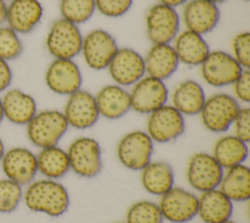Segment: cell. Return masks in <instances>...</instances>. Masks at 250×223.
<instances>
[{"label":"cell","mask_w":250,"mask_h":223,"mask_svg":"<svg viewBox=\"0 0 250 223\" xmlns=\"http://www.w3.org/2000/svg\"><path fill=\"white\" fill-rule=\"evenodd\" d=\"M22 198L28 209L52 217L64 214L70 203L66 188L57 180L48 178L30 182Z\"/></svg>","instance_id":"6da1fadb"},{"label":"cell","mask_w":250,"mask_h":223,"mask_svg":"<svg viewBox=\"0 0 250 223\" xmlns=\"http://www.w3.org/2000/svg\"><path fill=\"white\" fill-rule=\"evenodd\" d=\"M68 123L59 110L37 112L26 124L28 140L40 149L57 146L68 129Z\"/></svg>","instance_id":"7a4b0ae2"},{"label":"cell","mask_w":250,"mask_h":223,"mask_svg":"<svg viewBox=\"0 0 250 223\" xmlns=\"http://www.w3.org/2000/svg\"><path fill=\"white\" fill-rule=\"evenodd\" d=\"M83 35L79 25L62 18L54 21L47 32L45 46L54 59H74L81 52Z\"/></svg>","instance_id":"3957f363"},{"label":"cell","mask_w":250,"mask_h":223,"mask_svg":"<svg viewBox=\"0 0 250 223\" xmlns=\"http://www.w3.org/2000/svg\"><path fill=\"white\" fill-rule=\"evenodd\" d=\"M69 168L83 178H94L103 168L102 149L92 137L82 136L74 139L66 150Z\"/></svg>","instance_id":"277c9868"},{"label":"cell","mask_w":250,"mask_h":223,"mask_svg":"<svg viewBox=\"0 0 250 223\" xmlns=\"http://www.w3.org/2000/svg\"><path fill=\"white\" fill-rule=\"evenodd\" d=\"M240 109L238 101L227 93H216L206 98L199 112L203 126L213 133L228 131Z\"/></svg>","instance_id":"5b68a950"},{"label":"cell","mask_w":250,"mask_h":223,"mask_svg":"<svg viewBox=\"0 0 250 223\" xmlns=\"http://www.w3.org/2000/svg\"><path fill=\"white\" fill-rule=\"evenodd\" d=\"M145 24L152 44H172L180 32L181 17L176 8L158 2L147 10Z\"/></svg>","instance_id":"8992f818"},{"label":"cell","mask_w":250,"mask_h":223,"mask_svg":"<svg viewBox=\"0 0 250 223\" xmlns=\"http://www.w3.org/2000/svg\"><path fill=\"white\" fill-rule=\"evenodd\" d=\"M154 142L146 131L133 130L119 140L116 155L120 163L135 171H141L151 161Z\"/></svg>","instance_id":"52a82bcc"},{"label":"cell","mask_w":250,"mask_h":223,"mask_svg":"<svg viewBox=\"0 0 250 223\" xmlns=\"http://www.w3.org/2000/svg\"><path fill=\"white\" fill-rule=\"evenodd\" d=\"M199 67L203 80L213 87L231 85L241 71L246 69L242 68L230 53L223 50L210 51Z\"/></svg>","instance_id":"ba28073f"},{"label":"cell","mask_w":250,"mask_h":223,"mask_svg":"<svg viewBox=\"0 0 250 223\" xmlns=\"http://www.w3.org/2000/svg\"><path fill=\"white\" fill-rule=\"evenodd\" d=\"M147 115L146 132L154 143L175 141L185 132V115L172 105L166 104Z\"/></svg>","instance_id":"9c48e42d"},{"label":"cell","mask_w":250,"mask_h":223,"mask_svg":"<svg viewBox=\"0 0 250 223\" xmlns=\"http://www.w3.org/2000/svg\"><path fill=\"white\" fill-rule=\"evenodd\" d=\"M118 48L111 33L103 28H96L83 36L80 54L90 68L102 70L107 68Z\"/></svg>","instance_id":"30bf717a"},{"label":"cell","mask_w":250,"mask_h":223,"mask_svg":"<svg viewBox=\"0 0 250 223\" xmlns=\"http://www.w3.org/2000/svg\"><path fill=\"white\" fill-rule=\"evenodd\" d=\"M224 174V168L211 154L198 152L188 162L187 180L189 186L200 193L217 189Z\"/></svg>","instance_id":"8fae6325"},{"label":"cell","mask_w":250,"mask_h":223,"mask_svg":"<svg viewBox=\"0 0 250 223\" xmlns=\"http://www.w3.org/2000/svg\"><path fill=\"white\" fill-rule=\"evenodd\" d=\"M130 94L131 110L149 114L167 104L169 91L163 80L145 75L133 86Z\"/></svg>","instance_id":"7c38bea8"},{"label":"cell","mask_w":250,"mask_h":223,"mask_svg":"<svg viewBox=\"0 0 250 223\" xmlns=\"http://www.w3.org/2000/svg\"><path fill=\"white\" fill-rule=\"evenodd\" d=\"M82 73L72 59H54L46 68L45 83L55 94L69 96L81 89Z\"/></svg>","instance_id":"4fadbf2b"},{"label":"cell","mask_w":250,"mask_h":223,"mask_svg":"<svg viewBox=\"0 0 250 223\" xmlns=\"http://www.w3.org/2000/svg\"><path fill=\"white\" fill-rule=\"evenodd\" d=\"M198 197L184 188L173 187L160 197L158 205L164 219L172 223H187L197 215Z\"/></svg>","instance_id":"5bb4252c"},{"label":"cell","mask_w":250,"mask_h":223,"mask_svg":"<svg viewBox=\"0 0 250 223\" xmlns=\"http://www.w3.org/2000/svg\"><path fill=\"white\" fill-rule=\"evenodd\" d=\"M106 69L114 83L122 87L133 86L146 75L144 57L129 47L118 48Z\"/></svg>","instance_id":"9a60e30c"},{"label":"cell","mask_w":250,"mask_h":223,"mask_svg":"<svg viewBox=\"0 0 250 223\" xmlns=\"http://www.w3.org/2000/svg\"><path fill=\"white\" fill-rule=\"evenodd\" d=\"M62 113L68 126L80 130L93 127L100 118L95 95L84 89L68 96Z\"/></svg>","instance_id":"2e32d148"},{"label":"cell","mask_w":250,"mask_h":223,"mask_svg":"<svg viewBox=\"0 0 250 223\" xmlns=\"http://www.w3.org/2000/svg\"><path fill=\"white\" fill-rule=\"evenodd\" d=\"M0 161L7 178L21 186L32 182L38 172L36 155L24 147H14L5 151Z\"/></svg>","instance_id":"e0dca14e"},{"label":"cell","mask_w":250,"mask_h":223,"mask_svg":"<svg viewBox=\"0 0 250 223\" xmlns=\"http://www.w3.org/2000/svg\"><path fill=\"white\" fill-rule=\"evenodd\" d=\"M44 8L39 0H11L7 2L5 23L20 35L32 32L41 22Z\"/></svg>","instance_id":"ac0fdd59"},{"label":"cell","mask_w":250,"mask_h":223,"mask_svg":"<svg viewBox=\"0 0 250 223\" xmlns=\"http://www.w3.org/2000/svg\"><path fill=\"white\" fill-rule=\"evenodd\" d=\"M220 17L217 4L206 0H188L183 7L181 22L186 29L205 35L218 25Z\"/></svg>","instance_id":"d6986e66"},{"label":"cell","mask_w":250,"mask_h":223,"mask_svg":"<svg viewBox=\"0 0 250 223\" xmlns=\"http://www.w3.org/2000/svg\"><path fill=\"white\" fill-rule=\"evenodd\" d=\"M1 103L4 118L16 125H26L38 112L35 99L18 88L7 89Z\"/></svg>","instance_id":"ffe728a7"},{"label":"cell","mask_w":250,"mask_h":223,"mask_svg":"<svg viewBox=\"0 0 250 223\" xmlns=\"http://www.w3.org/2000/svg\"><path fill=\"white\" fill-rule=\"evenodd\" d=\"M100 116L106 119H118L131 110L129 91L117 84H107L95 95Z\"/></svg>","instance_id":"44dd1931"},{"label":"cell","mask_w":250,"mask_h":223,"mask_svg":"<svg viewBox=\"0 0 250 223\" xmlns=\"http://www.w3.org/2000/svg\"><path fill=\"white\" fill-rule=\"evenodd\" d=\"M146 75L165 81L179 67V59L172 44H152L144 57Z\"/></svg>","instance_id":"7402d4cb"},{"label":"cell","mask_w":250,"mask_h":223,"mask_svg":"<svg viewBox=\"0 0 250 223\" xmlns=\"http://www.w3.org/2000/svg\"><path fill=\"white\" fill-rule=\"evenodd\" d=\"M172 46L180 64L187 66H200L211 51L204 35L188 29L178 33Z\"/></svg>","instance_id":"603a6c76"},{"label":"cell","mask_w":250,"mask_h":223,"mask_svg":"<svg viewBox=\"0 0 250 223\" xmlns=\"http://www.w3.org/2000/svg\"><path fill=\"white\" fill-rule=\"evenodd\" d=\"M232 201L219 189L201 193L198 197L197 215L204 223H222L230 219Z\"/></svg>","instance_id":"cb8c5ba5"},{"label":"cell","mask_w":250,"mask_h":223,"mask_svg":"<svg viewBox=\"0 0 250 223\" xmlns=\"http://www.w3.org/2000/svg\"><path fill=\"white\" fill-rule=\"evenodd\" d=\"M206 98L201 84L193 79L180 82L171 96L172 106L183 115L189 116L199 114Z\"/></svg>","instance_id":"d4e9b609"},{"label":"cell","mask_w":250,"mask_h":223,"mask_svg":"<svg viewBox=\"0 0 250 223\" xmlns=\"http://www.w3.org/2000/svg\"><path fill=\"white\" fill-rule=\"evenodd\" d=\"M174 171L164 160L150 161L141 170L143 188L150 195L161 197L174 187Z\"/></svg>","instance_id":"484cf974"},{"label":"cell","mask_w":250,"mask_h":223,"mask_svg":"<svg viewBox=\"0 0 250 223\" xmlns=\"http://www.w3.org/2000/svg\"><path fill=\"white\" fill-rule=\"evenodd\" d=\"M232 202L246 201L250 198V169L239 164L226 169L218 187Z\"/></svg>","instance_id":"4316f807"},{"label":"cell","mask_w":250,"mask_h":223,"mask_svg":"<svg viewBox=\"0 0 250 223\" xmlns=\"http://www.w3.org/2000/svg\"><path fill=\"white\" fill-rule=\"evenodd\" d=\"M248 143L232 134L220 137L215 142L211 155L224 169H228L242 164L248 157Z\"/></svg>","instance_id":"83f0119b"},{"label":"cell","mask_w":250,"mask_h":223,"mask_svg":"<svg viewBox=\"0 0 250 223\" xmlns=\"http://www.w3.org/2000/svg\"><path fill=\"white\" fill-rule=\"evenodd\" d=\"M36 159L38 171L48 179H60L70 170L66 151L58 145L41 149Z\"/></svg>","instance_id":"f1b7e54d"},{"label":"cell","mask_w":250,"mask_h":223,"mask_svg":"<svg viewBox=\"0 0 250 223\" xmlns=\"http://www.w3.org/2000/svg\"><path fill=\"white\" fill-rule=\"evenodd\" d=\"M95 11V0H61L60 2L61 18L77 25L88 22Z\"/></svg>","instance_id":"f546056e"},{"label":"cell","mask_w":250,"mask_h":223,"mask_svg":"<svg viewBox=\"0 0 250 223\" xmlns=\"http://www.w3.org/2000/svg\"><path fill=\"white\" fill-rule=\"evenodd\" d=\"M163 220L158 203L148 200L135 201L126 212V223H163Z\"/></svg>","instance_id":"4dcf8cb0"},{"label":"cell","mask_w":250,"mask_h":223,"mask_svg":"<svg viewBox=\"0 0 250 223\" xmlns=\"http://www.w3.org/2000/svg\"><path fill=\"white\" fill-rule=\"evenodd\" d=\"M22 51L21 35L6 23L0 24V58L10 63L20 58Z\"/></svg>","instance_id":"1f68e13d"},{"label":"cell","mask_w":250,"mask_h":223,"mask_svg":"<svg viewBox=\"0 0 250 223\" xmlns=\"http://www.w3.org/2000/svg\"><path fill=\"white\" fill-rule=\"evenodd\" d=\"M21 186L17 182L6 178L0 180V213L14 211L22 198Z\"/></svg>","instance_id":"d6a6232c"},{"label":"cell","mask_w":250,"mask_h":223,"mask_svg":"<svg viewBox=\"0 0 250 223\" xmlns=\"http://www.w3.org/2000/svg\"><path fill=\"white\" fill-rule=\"evenodd\" d=\"M231 55L242 68L250 67V33L240 31L236 33L231 41Z\"/></svg>","instance_id":"836d02e7"},{"label":"cell","mask_w":250,"mask_h":223,"mask_svg":"<svg viewBox=\"0 0 250 223\" xmlns=\"http://www.w3.org/2000/svg\"><path fill=\"white\" fill-rule=\"evenodd\" d=\"M134 0H95L96 10L107 18L124 16L132 7Z\"/></svg>","instance_id":"e575fe53"},{"label":"cell","mask_w":250,"mask_h":223,"mask_svg":"<svg viewBox=\"0 0 250 223\" xmlns=\"http://www.w3.org/2000/svg\"><path fill=\"white\" fill-rule=\"evenodd\" d=\"M231 127L234 136L245 143L250 142V109L248 107H240Z\"/></svg>","instance_id":"d590c367"},{"label":"cell","mask_w":250,"mask_h":223,"mask_svg":"<svg viewBox=\"0 0 250 223\" xmlns=\"http://www.w3.org/2000/svg\"><path fill=\"white\" fill-rule=\"evenodd\" d=\"M231 85L233 97L238 102L248 104L250 102V70L243 69Z\"/></svg>","instance_id":"8d00e7d4"},{"label":"cell","mask_w":250,"mask_h":223,"mask_svg":"<svg viewBox=\"0 0 250 223\" xmlns=\"http://www.w3.org/2000/svg\"><path fill=\"white\" fill-rule=\"evenodd\" d=\"M13 81V70L10 63L0 58V93L10 88Z\"/></svg>","instance_id":"74e56055"},{"label":"cell","mask_w":250,"mask_h":223,"mask_svg":"<svg viewBox=\"0 0 250 223\" xmlns=\"http://www.w3.org/2000/svg\"><path fill=\"white\" fill-rule=\"evenodd\" d=\"M188 0H158L159 3H162L164 5L173 7V8H177L180 6H184Z\"/></svg>","instance_id":"f35d334b"},{"label":"cell","mask_w":250,"mask_h":223,"mask_svg":"<svg viewBox=\"0 0 250 223\" xmlns=\"http://www.w3.org/2000/svg\"><path fill=\"white\" fill-rule=\"evenodd\" d=\"M7 11V2L5 0H0V24L5 23Z\"/></svg>","instance_id":"ab89813d"},{"label":"cell","mask_w":250,"mask_h":223,"mask_svg":"<svg viewBox=\"0 0 250 223\" xmlns=\"http://www.w3.org/2000/svg\"><path fill=\"white\" fill-rule=\"evenodd\" d=\"M4 153H5V145H4L3 140L0 138V160H1Z\"/></svg>","instance_id":"60d3db41"},{"label":"cell","mask_w":250,"mask_h":223,"mask_svg":"<svg viewBox=\"0 0 250 223\" xmlns=\"http://www.w3.org/2000/svg\"><path fill=\"white\" fill-rule=\"evenodd\" d=\"M4 119V114H3V109H2V103H1V97H0V124Z\"/></svg>","instance_id":"b9f144b4"},{"label":"cell","mask_w":250,"mask_h":223,"mask_svg":"<svg viewBox=\"0 0 250 223\" xmlns=\"http://www.w3.org/2000/svg\"><path fill=\"white\" fill-rule=\"evenodd\" d=\"M206 1H209V2H212V3H214V4H220V3H223V2H225L226 0H206Z\"/></svg>","instance_id":"7bdbcfd3"},{"label":"cell","mask_w":250,"mask_h":223,"mask_svg":"<svg viewBox=\"0 0 250 223\" xmlns=\"http://www.w3.org/2000/svg\"><path fill=\"white\" fill-rule=\"evenodd\" d=\"M222 223H236V222H234V221L229 219V220H226V221H224V222H222Z\"/></svg>","instance_id":"ee69618b"},{"label":"cell","mask_w":250,"mask_h":223,"mask_svg":"<svg viewBox=\"0 0 250 223\" xmlns=\"http://www.w3.org/2000/svg\"><path fill=\"white\" fill-rule=\"evenodd\" d=\"M115 223H126V222H115Z\"/></svg>","instance_id":"f6af8a7d"},{"label":"cell","mask_w":250,"mask_h":223,"mask_svg":"<svg viewBox=\"0 0 250 223\" xmlns=\"http://www.w3.org/2000/svg\"><path fill=\"white\" fill-rule=\"evenodd\" d=\"M5 1H6V2H9V1H11V0H5Z\"/></svg>","instance_id":"bcb514c9"},{"label":"cell","mask_w":250,"mask_h":223,"mask_svg":"<svg viewBox=\"0 0 250 223\" xmlns=\"http://www.w3.org/2000/svg\"><path fill=\"white\" fill-rule=\"evenodd\" d=\"M241 1H249V0H241Z\"/></svg>","instance_id":"7dc6e473"}]
</instances>
